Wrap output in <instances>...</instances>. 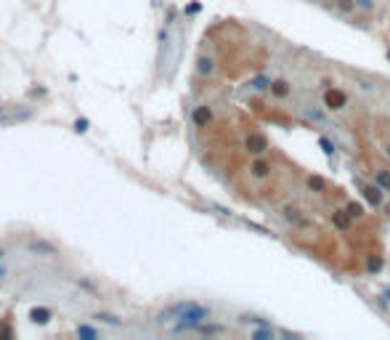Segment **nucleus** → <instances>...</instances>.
I'll return each mask as SVG.
<instances>
[{
    "label": "nucleus",
    "mask_w": 390,
    "mask_h": 340,
    "mask_svg": "<svg viewBox=\"0 0 390 340\" xmlns=\"http://www.w3.org/2000/svg\"><path fill=\"white\" fill-rule=\"evenodd\" d=\"M332 218H334V226H337V229H348L350 226V218L345 215V210H337Z\"/></svg>",
    "instance_id": "obj_11"
},
{
    "label": "nucleus",
    "mask_w": 390,
    "mask_h": 340,
    "mask_svg": "<svg viewBox=\"0 0 390 340\" xmlns=\"http://www.w3.org/2000/svg\"><path fill=\"white\" fill-rule=\"evenodd\" d=\"M29 250H32V253H45V255H56V247L45 245V242H32V245H29Z\"/></svg>",
    "instance_id": "obj_9"
},
{
    "label": "nucleus",
    "mask_w": 390,
    "mask_h": 340,
    "mask_svg": "<svg viewBox=\"0 0 390 340\" xmlns=\"http://www.w3.org/2000/svg\"><path fill=\"white\" fill-rule=\"evenodd\" d=\"M380 266H382V258H377V255H374V258L369 260V271H380Z\"/></svg>",
    "instance_id": "obj_18"
},
{
    "label": "nucleus",
    "mask_w": 390,
    "mask_h": 340,
    "mask_svg": "<svg viewBox=\"0 0 390 340\" xmlns=\"http://www.w3.org/2000/svg\"><path fill=\"white\" fill-rule=\"evenodd\" d=\"M29 319H32L35 324H48L51 322V311H48V308H32Z\"/></svg>",
    "instance_id": "obj_7"
},
{
    "label": "nucleus",
    "mask_w": 390,
    "mask_h": 340,
    "mask_svg": "<svg viewBox=\"0 0 390 340\" xmlns=\"http://www.w3.org/2000/svg\"><path fill=\"white\" fill-rule=\"evenodd\" d=\"M252 338H255V340H260V338H271V332H268V330H258Z\"/></svg>",
    "instance_id": "obj_22"
},
{
    "label": "nucleus",
    "mask_w": 390,
    "mask_h": 340,
    "mask_svg": "<svg viewBox=\"0 0 390 340\" xmlns=\"http://www.w3.org/2000/svg\"><path fill=\"white\" fill-rule=\"evenodd\" d=\"M204 319H210V308L207 306H199L194 300H189V306L183 308L178 324H175V332H183V330H196Z\"/></svg>",
    "instance_id": "obj_1"
},
{
    "label": "nucleus",
    "mask_w": 390,
    "mask_h": 340,
    "mask_svg": "<svg viewBox=\"0 0 390 340\" xmlns=\"http://www.w3.org/2000/svg\"><path fill=\"white\" fill-rule=\"evenodd\" d=\"M308 189L311 191H324L326 189V181L321 175H308Z\"/></svg>",
    "instance_id": "obj_10"
},
{
    "label": "nucleus",
    "mask_w": 390,
    "mask_h": 340,
    "mask_svg": "<svg viewBox=\"0 0 390 340\" xmlns=\"http://www.w3.org/2000/svg\"><path fill=\"white\" fill-rule=\"evenodd\" d=\"M210 120H212L210 106H196V109H194V122H196V128H204Z\"/></svg>",
    "instance_id": "obj_6"
},
{
    "label": "nucleus",
    "mask_w": 390,
    "mask_h": 340,
    "mask_svg": "<svg viewBox=\"0 0 390 340\" xmlns=\"http://www.w3.org/2000/svg\"><path fill=\"white\" fill-rule=\"evenodd\" d=\"M356 5H361V8H366V11H369L374 3H372V0H356Z\"/></svg>",
    "instance_id": "obj_23"
},
{
    "label": "nucleus",
    "mask_w": 390,
    "mask_h": 340,
    "mask_svg": "<svg viewBox=\"0 0 390 340\" xmlns=\"http://www.w3.org/2000/svg\"><path fill=\"white\" fill-rule=\"evenodd\" d=\"M268 85H271V83H268V77H258V80H255V88H258V90L268 88Z\"/></svg>",
    "instance_id": "obj_19"
},
{
    "label": "nucleus",
    "mask_w": 390,
    "mask_h": 340,
    "mask_svg": "<svg viewBox=\"0 0 390 340\" xmlns=\"http://www.w3.org/2000/svg\"><path fill=\"white\" fill-rule=\"evenodd\" d=\"M388 53H390V51H388Z\"/></svg>",
    "instance_id": "obj_26"
},
{
    "label": "nucleus",
    "mask_w": 390,
    "mask_h": 340,
    "mask_svg": "<svg viewBox=\"0 0 390 340\" xmlns=\"http://www.w3.org/2000/svg\"><path fill=\"white\" fill-rule=\"evenodd\" d=\"M348 213H350V215H361V207H358V205H353V202H350V205H348Z\"/></svg>",
    "instance_id": "obj_21"
},
{
    "label": "nucleus",
    "mask_w": 390,
    "mask_h": 340,
    "mask_svg": "<svg viewBox=\"0 0 390 340\" xmlns=\"http://www.w3.org/2000/svg\"><path fill=\"white\" fill-rule=\"evenodd\" d=\"M93 319H96V322H106V324H114V327H117V324H120V316H114V314H96Z\"/></svg>",
    "instance_id": "obj_12"
},
{
    "label": "nucleus",
    "mask_w": 390,
    "mask_h": 340,
    "mask_svg": "<svg viewBox=\"0 0 390 340\" xmlns=\"http://www.w3.org/2000/svg\"><path fill=\"white\" fill-rule=\"evenodd\" d=\"M377 183L382 189H390V173H388V170H380V173H377Z\"/></svg>",
    "instance_id": "obj_14"
},
{
    "label": "nucleus",
    "mask_w": 390,
    "mask_h": 340,
    "mask_svg": "<svg viewBox=\"0 0 390 340\" xmlns=\"http://www.w3.org/2000/svg\"><path fill=\"white\" fill-rule=\"evenodd\" d=\"M337 8H340V11H345V13H348V11H353V8H356V0H337Z\"/></svg>",
    "instance_id": "obj_16"
},
{
    "label": "nucleus",
    "mask_w": 390,
    "mask_h": 340,
    "mask_svg": "<svg viewBox=\"0 0 390 340\" xmlns=\"http://www.w3.org/2000/svg\"><path fill=\"white\" fill-rule=\"evenodd\" d=\"M74 130H77V133H85V130H88V120H77V122H74Z\"/></svg>",
    "instance_id": "obj_20"
},
{
    "label": "nucleus",
    "mask_w": 390,
    "mask_h": 340,
    "mask_svg": "<svg viewBox=\"0 0 390 340\" xmlns=\"http://www.w3.org/2000/svg\"><path fill=\"white\" fill-rule=\"evenodd\" d=\"M244 146H247L250 154H263L265 149H268V141H265L263 133H250L247 141H244Z\"/></svg>",
    "instance_id": "obj_3"
},
{
    "label": "nucleus",
    "mask_w": 390,
    "mask_h": 340,
    "mask_svg": "<svg viewBox=\"0 0 390 340\" xmlns=\"http://www.w3.org/2000/svg\"><path fill=\"white\" fill-rule=\"evenodd\" d=\"M250 173H252V178H260V181H265L271 175V165L265 160H255L252 162V168H250Z\"/></svg>",
    "instance_id": "obj_5"
},
{
    "label": "nucleus",
    "mask_w": 390,
    "mask_h": 340,
    "mask_svg": "<svg viewBox=\"0 0 390 340\" xmlns=\"http://www.w3.org/2000/svg\"><path fill=\"white\" fill-rule=\"evenodd\" d=\"M199 75H210L212 72V59H199Z\"/></svg>",
    "instance_id": "obj_15"
},
{
    "label": "nucleus",
    "mask_w": 390,
    "mask_h": 340,
    "mask_svg": "<svg viewBox=\"0 0 390 340\" xmlns=\"http://www.w3.org/2000/svg\"><path fill=\"white\" fill-rule=\"evenodd\" d=\"M0 258H3V250H0Z\"/></svg>",
    "instance_id": "obj_25"
},
{
    "label": "nucleus",
    "mask_w": 390,
    "mask_h": 340,
    "mask_svg": "<svg viewBox=\"0 0 390 340\" xmlns=\"http://www.w3.org/2000/svg\"><path fill=\"white\" fill-rule=\"evenodd\" d=\"M271 93L276 96V98H284V96L289 93V83H284V80H273V83H271Z\"/></svg>",
    "instance_id": "obj_8"
},
{
    "label": "nucleus",
    "mask_w": 390,
    "mask_h": 340,
    "mask_svg": "<svg viewBox=\"0 0 390 340\" xmlns=\"http://www.w3.org/2000/svg\"><path fill=\"white\" fill-rule=\"evenodd\" d=\"M77 335H80V338H98V330L88 327V324H80V327H77Z\"/></svg>",
    "instance_id": "obj_13"
},
{
    "label": "nucleus",
    "mask_w": 390,
    "mask_h": 340,
    "mask_svg": "<svg viewBox=\"0 0 390 340\" xmlns=\"http://www.w3.org/2000/svg\"><path fill=\"white\" fill-rule=\"evenodd\" d=\"M345 104H348L345 90H337V88H326V90H324V106H326V109L337 112V109H342Z\"/></svg>",
    "instance_id": "obj_2"
},
{
    "label": "nucleus",
    "mask_w": 390,
    "mask_h": 340,
    "mask_svg": "<svg viewBox=\"0 0 390 340\" xmlns=\"http://www.w3.org/2000/svg\"><path fill=\"white\" fill-rule=\"evenodd\" d=\"M361 197L372 207H380L382 205V186H380V183H377V186H374V183H366V186L361 189Z\"/></svg>",
    "instance_id": "obj_4"
},
{
    "label": "nucleus",
    "mask_w": 390,
    "mask_h": 340,
    "mask_svg": "<svg viewBox=\"0 0 390 340\" xmlns=\"http://www.w3.org/2000/svg\"><path fill=\"white\" fill-rule=\"evenodd\" d=\"M385 152H388V157H390V144H388V146H385Z\"/></svg>",
    "instance_id": "obj_24"
},
{
    "label": "nucleus",
    "mask_w": 390,
    "mask_h": 340,
    "mask_svg": "<svg viewBox=\"0 0 390 340\" xmlns=\"http://www.w3.org/2000/svg\"><path fill=\"white\" fill-rule=\"evenodd\" d=\"M321 149H324L326 154H334V146H332L329 138H321Z\"/></svg>",
    "instance_id": "obj_17"
}]
</instances>
